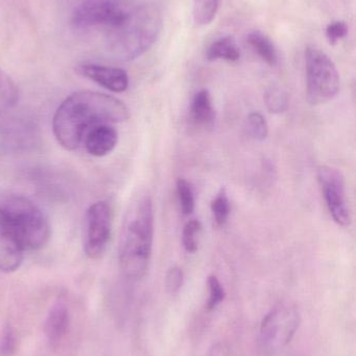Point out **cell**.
<instances>
[{
  "label": "cell",
  "mask_w": 356,
  "mask_h": 356,
  "mask_svg": "<svg viewBox=\"0 0 356 356\" xmlns=\"http://www.w3.org/2000/svg\"><path fill=\"white\" fill-rule=\"evenodd\" d=\"M129 118V108L117 98L98 92L79 91L59 106L52 119V129L58 143L72 152L83 144L84 138L93 127Z\"/></svg>",
  "instance_id": "6da1fadb"
},
{
  "label": "cell",
  "mask_w": 356,
  "mask_h": 356,
  "mask_svg": "<svg viewBox=\"0 0 356 356\" xmlns=\"http://www.w3.org/2000/svg\"><path fill=\"white\" fill-rule=\"evenodd\" d=\"M154 205L150 195L134 197L123 218L119 240V266L129 280H141L150 266L154 243Z\"/></svg>",
  "instance_id": "7a4b0ae2"
},
{
  "label": "cell",
  "mask_w": 356,
  "mask_h": 356,
  "mask_svg": "<svg viewBox=\"0 0 356 356\" xmlns=\"http://www.w3.org/2000/svg\"><path fill=\"white\" fill-rule=\"evenodd\" d=\"M162 29V15L154 4H138L133 14L121 24L107 29L106 48L109 56L129 62L146 54Z\"/></svg>",
  "instance_id": "3957f363"
},
{
  "label": "cell",
  "mask_w": 356,
  "mask_h": 356,
  "mask_svg": "<svg viewBox=\"0 0 356 356\" xmlns=\"http://www.w3.org/2000/svg\"><path fill=\"white\" fill-rule=\"evenodd\" d=\"M3 211L24 251L44 248L50 238V225L43 211L29 199L10 196L0 199Z\"/></svg>",
  "instance_id": "277c9868"
},
{
  "label": "cell",
  "mask_w": 356,
  "mask_h": 356,
  "mask_svg": "<svg viewBox=\"0 0 356 356\" xmlns=\"http://www.w3.org/2000/svg\"><path fill=\"white\" fill-rule=\"evenodd\" d=\"M300 322V313L292 303L275 305L265 316L259 328L258 346L263 355H275L286 348L294 339Z\"/></svg>",
  "instance_id": "5b68a950"
},
{
  "label": "cell",
  "mask_w": 356,
  "mask_h": 356,
  "mask_svg": "<svg viewBox=\"0 0 356 356\" xmlns=\"http://www.w3.org/2000/svg\"><path fill=\"white\" fill-rule=\"evenodd\" d=\"M307 96L313 106L332 102L340 91V74L332 58L315 47L305 51Z\"/></svg>",
  "instance_id": "8992f818"
},
{
  "label": "cell",
  "mask_w": 356,
  "mask_h": 356,
  "mask_svg": "<svg viewBox=\"0 0 356 356\" xmlns=\"http://www.w3.org/2000/svg\"><path fill=\"white\" fill-rule=\"evenodd\" d=\"M138 4L136 0H86L73 12L72 22L77 27L112 29L125 22Z\"/></svg>",
  "instance_id": "52a82bcc"
},
{
  "label": "cell",
  "mask_w": 356,
  "mask_h": 356,
  "mask_svg": "<svg viewBox=\"0 0 356 356\" xmlns=\"http://www.w3.org/2000/svg\"><path fill=\"white\" fill-rule=\"evenodd\" d=\"M112 209L106 201H98L88 209L84 234V251L89 259H100L107 250L112 234Z\"/></svg>",
  "instance_id": "ba28073f"
},
{
  "label": "cell",
  "mask_w": 356,
  "mask_h": 356,
  "mask_svg": "<svg viewBox=\"0 0 356 356\" xmlns=\"http://www.w3.org/2000/svg\"><path fill=\"white\" fill-rule=\"evenodd\" d=\"M318 180L332 219L338 225L348 227L351 224V213L344 175L334 167L321 166L318 170Z\"/></svg>",
  "instance_id": "9c48e42d"
},
{
  "label": "cell",
  "mask_w": 356,
  "mask_h": 356,
  "mask_svg": "<svg viewBox=\"0 0 356 356\" xmlns=\"http://www.w3.org/2000/svg\"><path fill=\"white\" fill-rule=\"evenodd\" d=\"M24 252L16 232L0 209V271L12 273L18 270Z\"/></svg>",
  "instance_id": "30bf717a"
},
{
  "label": "cell",
  "mask_w": 356,
  "mask_h": 356,
  "mask_svg": "<svg viewBox=\"0 0 356 356\" xmlns=\"http://www.w3.org/2000/svg\"><path fill=\"white\" fill-rule=\"evenodd\" d=\"M77 71L84 76L114 93L125 92L129 87V75L123 69L96 64H84Z\"/></svg>",
  "instance_id": "8fae6325"
},
{
  "label": "cell",
  "mask_w": 356,
  "mask_h": 356,
  "mask_svg": "<svg viewBox=\"0 0 356 356\" xmlns=\"http://www.w3.org/2000/svg\"><path fill=\"white\" fill-rule=\"evenodd\" d=\"M118 143V134L111 124H100L88 131L83 144L88 154L96 158L108 156Z\"/></svg>",
  "instance_id": "7c38bea8"
},
{
  "label": "cell",
  "mask_w": 356,
  "mask_h": 356,
  "mask_svg": "<svg viewBox=\"0 0 356 356\" xmlns=\"http://www.w3.org/2000/svg\"><path fill=\"white\" fill-rule=\"evenodd\" d=\"M69 323L70 317L66 305L61 302L54 305L48 313L44 325L46 339L52 348L60 346L68 332Z\"/></svg>",
  "instance_id": "4fadbf2b"
},
{
  "label": "cell",
  "mask_w": 356,
  "mask_h": 356,
  "mask_svg": "<svg viewBox=\"0 0 356 356\" xmlns=\"http://www.w3.org/2000/svg\"><path fill=\"white\" fill-rule=\"evenodd\" d=\"M190 116L200 127H212L215 120V108L208 90H201L192 98Z\"/></svg>",
  "instance_id": "5bb4252c"
},
{
  "label": "cell",
  "mask_w": 356,
  "mask_h": 356,
  "mask_svg": "<svg viewBox=\"0 0 356 356\" xmlns=\"http://www.w3.org/2000/svg\"><path fill=\"white\" fill-rule=\"evenodd\" d=\"M207 60H225L228 62H236L240 58V46L234 38L223 37L211 43L206 52Z\"/></svg>",
  "instance_id": "9a60e30c"
},
{
  "label": "cell",
  "mask_w": 356,
  "mask_h": 356,
  "mask_svg": "<svg viewBox=\"0 0 356 356\" xmlns=\"http://www.w3.org/2000/svg\"><path fill=\"white\" fill-rule=\"evenodd\" d=\"M248 42L268 65L275 66L277 64V50L273 41L265 33L258 31H252L249 33Z\"/></svg>",
  "instance_id": "2e32d148"
},
{
  "label": "cell",
  "mask_w": 356,
  "mask_h": 356,
  "mask_svg": "<svg viewBox=\"0 0 356 356\" xmlns=\"http://www.w3.org/2000/svg\"><path fill=\"white\" fill-rule=\"evenodd\" d=\"M18 100V88L12 79L0 69V117L15 108Z\"/></svg>",
  "instance_id": "e0dca14e"
},
{
  "label": "cell",
  "mask_w": 356,
  "mask_h": 356,
  "mask_svg": "<svg viewBox=\"0 0 356 356\" xmlns=\"http://www.w3.org/2000/svg\"><path fill=\"white\" fill-rule=\"evenodd\" d=\"M219 0H194V20L200 26L210 24L219 10Z\"/></svg>",
  "instance_id": "ac0fdd59"
},
{
  "label": "cell",
  "mask_w": 356,
  "mask_h": 356,
  "mask_svg": "<svg viewBox=\"0 0 356 356\" xmlns=\"http://www.w3.org/2000/svg\"><path fill=\"white\" fill-rule=\"evenodd\" d=\"M265 104L272 114H282L288 108V96L278 86H272L265 91Z\"/></svg>",
  "instance_id": "d6986e66"
},
{
  "label": "cell",
  "mask_w": 356,
  "mask_h": 356,
  "mask_svg": "<svg viewBox=\"0 0 356 356\" xmlns=\"http://www.w3.org/2000/svg\"><path fill=\"white\" fill-rule=\"evenodd\" d=\"M211 211H212L213 218H215L217 226L222 227L227 223L230 213H231V207H230L229 197H228L225 188H222L211 201Z\"/></svg>",
  "instance_id": "ffe728a7"
},
{
  "label": "cell",
  "mask_w": 356,
  "mask_h": 356,
  "mask_svg": "<svg viewBox=\"0 0 356 356\" xmlns=\"http://www.w3.org/2000/svg\"><path fill=\"white\" fill-rule=\"evenodd\" d=\"M177 188L178 199H179L180 209L184 215H192L196 209V198H194V190L189 181L179 178L176 184Z\"/></svg>",
  "instance_id": "44dd1931"
},
{
  "label": "cell",
  "mask_w": 356,
  "mask_h": 356,
  "mask_svg": "<svg viewBox=\"0 0 356 356\" xmlns=\"http://www.w3.org/2000/svg\"><path fill=\"white\" fill-rule=\"evenodd\" d=\"M203 225L200 220L192 219L186 222L182 232V245L186 252L196 253L199 249V236L202 232Z\"/></svg>",
  "instance_id": "7402d4cb"
},
{
  "label": "cell",
  "mask_w": 356,
  "mask_h": 356,
  "mask_svg": "<svg viewBox=\"0 0 356 356\" xmlns=\"http://www.w3.org/2000/svg\"><path fill=\"white\" fill-rule=\"evenodd\" d=\"M246 129L249 136L256 141L263 142L269 136V124L261 113L249 114L246 120Z\"/></svg>",
  "instance_id": "603a6c76"
},
{
  "label": "cell",
  "mask_w": 356,
  "mask_h": 356,
  "mask_svg": "<svg viewBox=\"0 0 356 356\" xmlns=\"http://www.w3.org/2000/svg\"><path fill=\"white\" fill-rule=\"evenodd\" d=\"M209 298L207 302V307L209 311H212L215 307H219L224 299H225V290L222 286L219 278L215 275H210L208 277Z\"/></svg>",
  "instance_id": "cb8c5ba5"
},
{
  "label": "cell",
  "mask_w": 356,
  "mask_h": 356,
  "mask_svg": "<svg viewBox=\"0 0 356 356\" xmlns=\"http://www.w3.org/2000/svg\"><path fill=\"white\" fill-rule=\"evenodd\" d=\"M184 274L179 267H173L169 270L165 277V288L169 295H176L183 286Z\"/></svg>",
  "instance_id": "d4e9b609"
},
{
  "label": "cell",
  "mask_w": 356,
  "mask_h": 356,
  "mask_svg": "<svg viewBox=\"0 0 356 356\" xmlns=\"http://www.w3.org/2000/svg\"><path fill=\"white\" fill-rule=\"evenodd\" d=\"M348 33V26L344 21H334L326 29V37L330 44L334 45Z\"/></svg>",
  "instance_id": "484cf974"
},
{
  "label": "cell",
  "mask_w": 356,
  "mask_h": 356,
  "mask_svg": "<svg viewBox=\"0 0 356 356\" xmlns=\"http://www.w3.org/2000/svg\"><path fill=\"white\" fill-rule=\"evenodd\" d=\"M16 347V338H15L14 332L10 326L4 330L3 337H2L1 353L2 355L10 356L15 351Z\"/></svg>",
  "instance_id": "4316f807"
}]
</instances>
